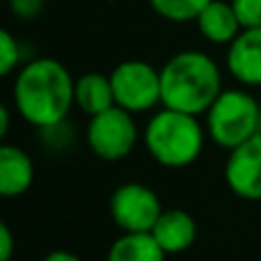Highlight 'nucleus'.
Here are the masks:
<instances>
[{
	"label": "nucleus",
	"mask_w": 261,
	"mask_h": 261,
	"mask_svg": "<svg viewBox=\"0 0 261 261\" xmlns=\"http://www.w3.org/2000/svg\"><path fill=\"white\" fill-rule=\"evenodd\" d=\"M241 28H261V0H229Z\"/></svg>",
	"instance_id": "f3484780"
},
{
	"label": "nucleus",
	"mask_w": 261,
	"mask_h": 261,
	"mask_svg": "<svg viewBox=\"0 0 261 261\" xmlns=\"http://www.w3.org/2000/svg\"><path fill=\"white\" fill-rule=\"evenodd\" d=\"M227 71L245 87H261V28H245L227 48Z\"/></svg>",
	"instance_id": "1a4fd4ad"
},
{
	"label": "nucleus",
	"mask_w": 261,
	"mask_h": 261,
	"mask_svg": "<svg viewBox=\"0 0 261 261\" xmlns=\"http://www.w3.org/2000/svg\"><path fill=\"white\" fill-rule=\"evenodd\" d=\"M21 58H23V53H21V44L16 41V37L9 30H0V73L9 76L18 67Z\"/></svg>",
	"instance_id": "dca6fc26"
},
{
	"label": "nucleus",
	"mask_w": 261,
	"mask_h": 261,
	"mask_svg": "<svg viewBox=\"0 0 261 261\" xmlns=\"http://www.w3.org/2000/svg\"><path fill=\"white\" fill-rule=\"evenodd\" d=\"M167 254L151 234H122L108 250L106 261H165Z\"/></svg>",
	"instance_id": "4468645a"
},
{
	"label": "nucleus",
	"mask_w": 261,
	"mask_h": 261,
	"mask_svg": "<svg viewBox=\"0 0 261 261\" xmlns=\"http://www.w3.org/2000/svg\"><path fill=\"white\" fill-rule=\"evenodd\" d=\"M211 0H149L151 9L161 18L172 23H190L206 9Z\"/></svg>",
	"instance_id": "2eb2a0df"
},
{
	"label": "nucleus",
	"mask_w": 261,
	"mask_h": 261,
	"mask_svg": "<svg viewBox=\"0 0 261 261\" xmlns=\"http://www.w3.org/2000/svg\"><path fill=\"white\" fill-rule=\"evenodd\" d=\"M110 83L115 92V106L128 113H147L163 103L161 69L142 60L119 62L110 71Z\"/></svg>",
	"instance_id": "423d86ee"
},
{
	"label": "nucleus",
	"mask_w": 261,
	"mask_h": 261,
	"mask_svg": "<svg viewBox=\"0 0 261 261\" xmlns=\"http://www.w3.org/2000/svg\"><path fill=\"white\" fill-rule=\"evenodd\" d=\"M195 23H197L204 39L218 46L220 44L229 46L239 37V32L243 30L231 3H225V0H211Z\"/></svg>",
	"instance_id": "f8f14e48"
},
{
	"label": "nucleus",
	"mask_w": 261,
	"mask_h": 261,
	"mask_svg": "<svg viewBox=\"0 0 261 261\" xmlns=\"http://www.w3.org/2000/svg\"><path fill=\"white\" fill-rule=\"evenodd\" d=\"M151 236L167 257L181 254L193 248L197 241V222L184 208H165L158 218L156 227L151 229Z\"/></svg>",
	"instance_id": "9d476101"
},
{
	"label": "nucleus",
	"mask_w": 261,
	"mask_h": 261,
	"mask_svg": "<svg viewBox=\"0 0 261 261\" xmlns=\"http://www.w3.org/2000/svg\"><path fill=\"white\" fill-rule=\"evenodd\" d=\"M161 87L163 108L199 117L222 92L220 67L202 50H179L163 64Z\"/></svg>",
	"instance_id": "f03ea898"
},
{
	"label": "nucleus",
	"mask_w": 261,
	"mask_h": 261,
	"mask_svg": "<svg viewBox=\"0 0 261 261\" xmlns=\"http://www.w3.org/2000/svg\"><path fill=\"white\" fill-rule=\"evenodd\" d=\"M259 135H261V126H259Z\"/></svg>",
	"instance_id": "4be33fe9"
},
{
	"label": "nucleus",
	"mask_w": 261,
	"mask_h": 261,
	"mask_svg": "<svg viewBox=\"0 0 261 261\" xmlns=\"http://www.w3.org/2000/svg\"><path fill=\"white\" fill-rule=\"evenodd\" d=\"M163 211L158 195L138 181L117 186L110 195V218L122 234H151Z\"/></svg>",
	"instance_id": "0eeeda50"
},
{
	"label": "nucleus",
	"mask_w": 261,
	"mask_h": 261,
	"mask_svg": "<svg viewBox=\"0 0 261 261\" xmlns=\"http://www.w3.org/2000/svg\"><path fill=\"white\" fill-rule=\"evenodd\" d=\"M138 138L140 133L133 113L119 108V106H113V108L90 117L85 128L87 147L92 149L96 158L108 163L128 158L138 144Z\"/></svg>",
	"instance_id": "39448f33"
},
{
	"label": "nucleus",
	"mask_w": 261,
	"mask_h": 261,
	"mask_svg": "<svg viewBox=\"0 0 261 261\" xmlns=\"http://www.w3.org/2000/svg\"><path fill=\"white\" fill-rule=\"evenodd\" d=\"M76 81L55 58H37L18 69L14 78V108L35 128H48L67 122L76 103Z\"/></svg>",
	"instance_id": "f257e3e1"
},
{
	"label": "nucleus",
	"mask_w": 261,
	"mask_h": 261,
	"mask_svg": "<svg viewBox=\"0 0 261 261\" xmlns=\"http://www.w3.org/2000/svg\"><path fill=\"white\" fill-rule=\"evenodd\" d=\"M14 254V236L9 225H0V261H12Z\"/></svg>",
	"instance_id": "6ab92c4d"
},
{
	"label": "nucleus",
	"mask_w": 261,
	"mask_h": 261,
	"mask_svg": "<svg viewBox=\"0 0 261 261\" xmlns=\"http://www.w3.org/2000/svg\"><path fill=\"white\" fill-rule=\"evenodd\" d=\"M7 130H9V108L3 106L0 108V138H7Z\"/></svg>",
	"instance_id": "412c9836"
},
{
	"label": "nucleus",
	"mask_w": 261,
	"mask_h": 261,
	"mask_svg": "<svg viewBox=\"0 0 261 261\" xmlns=\"http://www.w3.org/2000/svg\"><path fill=\"white\" fill-rule=\"evenodd\" d=\"M206 142V126L195 115L163 108L147 122L144 147L149 156L163 167H188L202 156Z\"/></svg>",
	"instance_id": "7ed1b4c3"
},
{
	"label": "nucleus",
	"mask_w": 261,
	"mask_h": 261,
	"mask_svg": "<svg viewBox=\"0 0 261 261\" xmlns=\"http://www.w3.org/2000/svg\"><path fill=\"white\" fill-rule=\"evenodd\" d=\"M73 96H76V106L87 117H94V115L115 106V92L110 76L99 71H87L81 78H76Z\"/></svg>",
	"instance_id": "ddd939ff"
},
{
	"label": "nucleus",
	"mask_w": 261,
	"mask_h": 261,
	"mask_svg": "<svg viewBox=\"0 0 261 261\" xmlns=\"http://www.w3.org/2000/svg\"><path fill=\"white\" fill-rule=\"evenodd\" d=\"M227 188L245 202H261V135L231 149L225 163Z\"/></svg>",
	"instance_id": "6e6552de"
},
{
	"label": "nucleus",
	"mask_w": 261,
	"mask_h": 261,
	"mask_svg": "<svg viewBox=\"0 0 261 261\" xmlns=\"http://www.w3.org/2000/svg\"><path fill=\"white\" fill-rule=\"evenodd\" d=\"M9 9L21 21H32V18H37L41 14L44 0H9Z\"/></svg>",
	"instance_id": "a211bd4d"
},
{
	"label": "nucleus",
	"mask_w": 261,
	"mask_h": 261,
	"mask_svg": "<svg viewBox=\"0 0 261 261\" xmlns=\"http://www.w3.org/2000/svg\"><path fill=\"white\" fill-rule=\"evenodd\" d=\"M259 126L261 108L245 90H222L206 110V135L227 151L259 135Z\"/></svg>",
	"instance_id": "20e7f679"
},
{
	"label": "nucleus",
	"mask_w": 261,
	"mask_h": 261,
	"mask_svg": "<svg viewBox=\"0 0 261 261\" xmlns=\"http://www.w3.org/2000/svg\"><path fill=\"white\" fill-rule=\"evenodd\" d=\"M35 181V163L30 153L16 144L0 147V195L5 199L21 197Z\"/></svg>",
	"instance_id": "9b49d317"
},
{
	"label": "nucleus",
	"mask_w": 261,
	"mask_h": 261,
	"mask_svg": "<svg viewBox=\"0 0 261 261\" xmlns=\"http://www.w3.org/2000/svg\"><path fill=\"white\" fill-rule=\"evenodd\" d=\"M41 261H81V257L69 252V250H53V252H48Z\"/></svg>",
	"instance_id": "aec40b11"
}]
</instances>
